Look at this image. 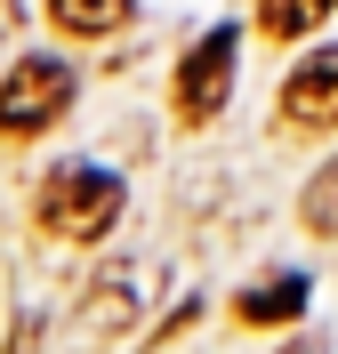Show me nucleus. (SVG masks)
Segmentation results:
<instances>
[{
	"mask_svg": "<svg viewBox=\"0 0 338 354\" xmlns=\"http://www.w3.org/2000/svg\"><path fill=\"white\" fill-rule=\"evenodd\" d=\"M234 314H242L250 330H266V322H298V314H306V282H298V274H282V282H266V290H242V298H234Z\"/></svg>",
	"mask_w": 338,
	"mask_h": 354,
	"instance_id": "nucleus-5",
	"label": "nucleus"
},
{
	"mask_svg": "<svg viewBox=\"0 0 338 354\" xmlns=\"http://www.w3.org/2000/svg\"><path fill=\"white\" fill-rule=\"evenodd\" d=\"M298 218H306V234H322V242H338V161L298 194Z\"/></svg>",
	"mask_w": 338,
	"mask_h": 354,
	"instance_id": "nucleus-6",
	"label": "nucleus"
},
{
	"mask_svg": "<svg viewBox=\"0 0 338 354\" xmlns=\"http://www.w3.org/2000/svg\"><path fill=\"white\" fill-rule=\"evenodd\" d=\"M234 57H242L234 24H218V32H202V41H194V57L178 65V88H169V105H178V121H185V129L218 121L225 88H234Z\"/></svg>",
	"mask_w": 338,
	"mask_h": 354,
	"instance_id": "nucleus-3",
	"label": "nucleus"
},
{
	"mask_svg": "<svg viewBox=\"0 0 338 354\" xmlns=\"http://www.w3.org/2000/svg\"><path fill=\"white\" fill-rule=\"evenodd\" d=\"M121 322H129V290L113 282V290H97V298H89V330H121Z\"/></svg>",
	"mask_w": 338,
	"mask_h": 354,
	"instance_id": "nucleus-9",
	"label": "nucleus"
},
{
	"mask_svg": "<svg viewBox=\"0 0 338 354\" xmlns=\"http://www.w3.org/2000/svg\"><path fill=\"white\" fill-rule=\"evenodd\" d=\"M121 177L97 169V161H65V169L41 177V225L57 242H105L113 218H121Z\"/></svg>",
	"mask_w": 338,
	"mask_h": 354,
	"instance_id": "nucleus-1",
	"label": "nucleus"
},
{
	"mask_svg": "<svg viewBox=\"0 0 338 354\" xmlns=\"http://www.w3.org/2000/svg\"><path fill=\"white\" fill-rule=\"evenodd\" d=\"M282 121L290 129H338V48H314L282 81Z\"/></svg>",
	"mask_w": 338,
	"mask_h": 354,
	"instance_id": "nucleus-4",
	"label": "nucleus"
},
{
	"mask_svg": "<svg viewBox=\"0 0 338 354\" xmlns=\"http://www.w3.org/2000/svg\"><path fill=\"white\" fill-rule=\"evenodd\" d=\"M65 32H113V24L129 17V0H48Z\"/></svg>",
	"mask_w": 338,
	"mask_h": 354,
	"instance_id": "nucleus-7",
	"label": "nucleus"
},
{
	"mask_svg": "<svg viewBox=\"0 0 338 354\" xmlns=\"http://www.w3.org/2000/svg\"><path fill=\"white\" fill-rule=\"evenodd\" d=\"M65 105H73V65L32 48L0 81V137H41L48 121H65Z\"/></svg>",
	"mask_w": 338,
	"mask_h": 354,
	"instance_id": "nucleus-2",
	"label": "nucleus"
},
{
	"mask_svg": "<svg viewBox=\"0 0 338 354\" xmlns=\"http://www.w3.org/2000/svg\"><path fill=\"white\" fill-rule=\"evenodd\" d=\"M330 8H338V0H266V32H274V41H298V32H314Z\"/></svg>",
	"mask_w": 338,
	"mask_h": 354,
	"instance_id": "nucleus-8",
	"label": "nucleus"
}]
</instances>
